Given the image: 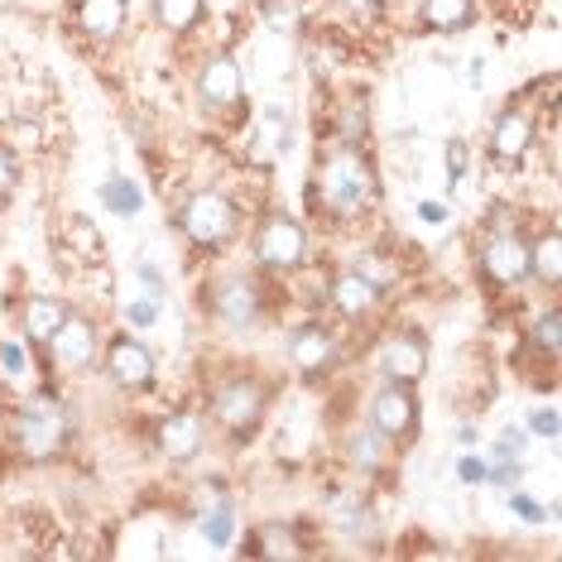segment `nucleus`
Masks as SVG:
<instances>
[{
	"mask_svg": "<svg viewBox=\"0 0 562 562\" xmlns=\"http://www.w3.org/2000/svg\"><path fill=\"white\" fill-rule=\"evenodd\" d=\"M178 226H183V236L193 240L198 250H222L232 246L236 232H240V216H236V202L226 193H216V188H202L183 202V212H178Z\"/></svg>",
	"mask_w": 562,
	"mask_h": 562,
	"instance_id": "f257e3e1",
	"label": "nucleus"
},
{
	"mask_svg": "<svg viewBox=\"0 0 562 562\" xmlns=\"http://www.w3.org/2000/svg\"><path fill=\"white\" fill-rule=\"evenodd\" d=\"M68 432H72V408H63L54 394H34L15 418V442H20L24 457H34V462H48Z\"/></svg>",
	"mask_w": 562,
	"mask_h": 562,
	"instance_id": "f03ea898",
	"label": "nucleus"
},
{
	"mask_svg": "<svg viewBox=\"0 0 562 562\" xmlns=\"http://www.w3.org/2000/svg\"><path fill=\"white\" fill-rule=\"evenodd\" d=\"M370 198H375V183H370L366 159L356 155V149H337L323 169V202L337 216H351V212H361Z\"/></svg>",
	"mask_w": 562,
	"mask_h": 562,
	"instance_id": "7ed1b4c3",
	"label": "nucleus"
},
{
	"mask_svg": "<svg viewBox=\"0 0 562 562\" xmlns=\"http://www.w3.org/2000/svg\"><path fill=\"white\" fill-rule=\"evenodd\" d=\"M265 404H270V390L260 385L255 375H232L222 380L212 394V418L222 428H232L236 438H246V432L265 418Z\"/></svg>",
	"mask_w": 562,
	"mask_h": 562,
	"instance_id": "20e7f679",
	"label": "nucleus"
},
{
	"mask_svg": "<svg viewBox=\"0 0 562 562\" xmlns=\"http://www.w3.org/2000/svg\"><path fill=\"white\" fill-rule=\"evenodd\" d=\"M255 260H260L265 270H274V274L299 270V265L308 260V232H303L299 216L274 212L270 222L260 226V236H255Z\"/></svg>",
	"mask_w": 562,
	"mask_h": 562,
	"instance_id": "39448f33",
	"label": "nucleus"
},
{
	"mask_svg": "<svg viewBox=\"0 0 562 562\" xmlns=\"http://www.w3.org/2000/svg\"><path fill=\"white\" fill-rule=\"evenodd\" d=\"M370 428H380L390 442H408L418 438V394L414 385H400V380H385L375 394H370Z\"/></svg>",
	"mask_w": 562,
	"mask_h": 562,
	"instance_id": "423d86ee",
	"label": "nucleus"
},
{
	"mask_svg": "<svg viewBox=\"0 0 562 562\" xmlns=\"http://www.w3.org/2000/svg\"><path fill=\"white\" fill-rule=\"evenodd\" d=\"M246 97V82H240V68L232 54H212L198 68V101L212 111V116H232Z\"/></svg>",
	"mask_w": 562,
	"mask_h": 562,
	"instance_id": "0eeeda50",
	"label": "nucleus"
},
{
	"mask_svg": "<svg viewBox=\"0 0 562 562\" xmlns=\"http://www.w3.org/2000/svg\"><path fill=\"white\" fill-rule=\"evenodd\" d=\"M481 279L495 289H509L519 279H529V240L515 232H495L481 246Z\"/></svg>",
	"mask_w": 562,
	"mask_h": 562,
	"instance_id": "6e6552de",
	"label": "nucleus"
},
{
	"mask_svg": "<svg viewBox=\"0 0 562 562\" xmlns=\"http://www.w3.org/2000/svg\"><path fill=\"white\" fill-rule=\"evenodd\" d=\"M106 375L121 390H149L155 385V356H149V347L139 337L121 331V337L106 341Z\"/></svg>",
	"mask_w": 562,
	"mask_h": 562,
	"instance_id": "1a4fd4ad",
	"label": "nucleus"
},
{
	"mask_svg": "<svg viewBox=\"0 0 562 562\" xmlns=\"http://www.w3.org/2000/svg\"><path fill=\"white\" fill-rule=\"evenodd\" d=\"M212 313L222 317L226 327H250V323H260L265 317V293H260V284H255L250 274H232V279L216 284Z\"/></svg>",
	"mask_w": 562,
	"mask_h": 562,
	"instance_id": "9d476101",
	"label": "nucleus"
},
{
	"mask_svg": "<svg viewBox=\"0 0 562 562\" xmlns=\"http://www.w3.org/2000/svg\"><path fill=\"white\" fill-rule=\"evenodd\" d=\"M48 347H54V366L58 370L78 375V370H87L97 361V327L87 323V317L68 313V317H63V327L48 337Z\"/></svg>",
	"mask_w": 562,
	"mask_h": 562,
	"instance_id": "9b49d317",
	"label": "nucleus"
},
{
	"mask_svg": "<svg viewBox=\"0 0 562 562\" xmlns=\"http://www.w3.org/2000/svg\"><path fill=\"white\" fill-rule=\"evenodd\" d=\"M428 370V341L418 331H394L380 351V375L400 380V385H418Z\"/></svg>",
	"mask_w": 562,
	"mask_h": 562,
	"instance_id": "f8f14e48",
	"label": "nucleus"
},
{
	"mask_svg": "<svg viewBox=\"0 0 562 562\" xmlns=\"http://www.w3.org/2000/svg\"><path fill=\"white\" fill-rule=\"evenodd\" d=\"M533 116L529 111H501V116H495V125H491V155L501 159V164H519L524 155H529L533 149Z\"/></svg>",
	"mask_w": 562,
	"mask_h": 562,
	"instance_id": "ddd939ff",
	"label": "nucleus"
},
{
	"mask_svg": "<svg viewBox=\"0 0 562 562\" xmlns=\"http://www.w3.org/2000/svg\"><path fill=\"white\" fill-rule=\"evenodd\" d=\"M380 299H385V289H375L366 274H356V270L337 274V279H331V289H327V303L341 317H370L380 308Z\"/></svg>",
	"mask_w": 562,
	"mask_h": 562,
	"instance_id": "4468645a",
	"label": "nucleus"
},
{
	"mask_svg": "<svg viewBox=\"0 0 562 562\" xmlns=\"http://www.w3.org/2000/svg\"><path fill=\"white\" fill-rule=\"evenodd\" d=\"M155 438H159V452L169 457V462H193V457L202 452V418L178 408V414H169L159 424Z\"/></svg>",
	"mask_w": 562,
	"mask_h": 562,
	"instance_id": "2eb2a0df",
	"label": "nucleus"
},
{
	"mask_svg": "<svg viewBox=\"0 0 562 562\" xmlns=\"http://www.w3.org/2000/svg\"><path fill=\"white\" fill-rule=\"evenodd\" d=\"M125 15L131 5L125 0H78V30L97 44H111L125 30Z\"/></svg>",
	"mask_w": 562,
	"mask_h": 562,
	"instance_id": "dca6fc26",
	"label": "nucleus"
},
{
	"mask_svg": "<svg viewBox=\"0 0 562 562\" xmlns=\"http://www.w3.org/2000/svg\"><path fill=\"white\" fill-rule=\"evenodd\" d=\"M347 452H351V467H356V471H366V476H380V471L394 462V442H390L380 428H370V424L351 432Z\"/></svg>",
	"mask_w": 562,
	"mask_h": 562,
	"instance_id": "f3484780",
	"label": "nucleus"
},
{
	"mask_svg": "<svg viewBox=\"0 0 562 562\" xmlns=\"http://www.w3.org/2000/svg\"><path fill=\"white\" fill-rule=\"evenodd\" d=\"M418 20H424L428 34H462L476 20V0H424Z\"/></svg>",
	"mask_w": 562,
	"mask_h": 562,
	"instance_id": "a211bd4d",
	"label": "nucleus"
},
{
	"mask_svg": "<svg viewBox=\"0 0 562 562\" xmlns=\"http://www.w3.org/2000/svg\"><path fill=\"white\" fill-rule=\"evenodd\" d=\"M289 356L299 370H323L331 356H337V337L327 327H299L289 337Z\"/></svg>",
	"mask_w": 562,
	"mask_h": 562,
	"instance_id": "6ab92c4d",
	"label": "nucleus"
},
{
	"mask_svg": "<svg viewBox=\"0 0 562 562\" xmlns=\"http://www.w3.org/2000/svg\"><path fill=\"white\" fill-rule=\"evenodd\" d=\"M20 317H24V337L48 347V337H54V331L63 327V317H68V303L54 299V293H34V299L24 303Z\"/></svg>",
	"mask_w": 562,
	"mask_h": 562,
	"instance_id": "aec40b11",
	"label": "nucleus"
},
{
	"mask_svg": "<svg viewBox=\"0 0 562 562\" xmlns=\"http://www.w3.org/2000/svg\"><path fill=\"white\" fill-rule=\"evenodd\" d=\"M529 274L539 279L548 293H558V284H562V240H558L553 226L529 240Z\"/></svg>",
	"mask_w": 562,
	"mask_h": 562,
	"instance_id": "412c9836",
	"label": "nucleus"
},
{
	"mask_svg": "<svg viewBox=\"0 0 562 562\" xmlns=\"http://www.w3.org/2000/svg\"><path fill=\"white\" fill-rule=\"evenodd\" d=\"M202 15H207V5H202V0H155V20L169 34H188Z\"/></svg>",
	"mask_w": 562,
	"mask_h": 562,
	"instance_id": "4be33fe9",
	"label": "nucleus"
},
{
	"mask_svg": "<svg viewBox=\"0 0 562 562\" xmlns=\"http://www.w3.org/2000/svg\"><path fill=\"white\" fill-rule=\"evenodd\" d=\"M101 202H106V212H116V216H135L139 207H145V198H139V188L131 183V178H111V183H101Z\"/></svg>",
	"mask_w": 562,
	"mask_h": 562,
	"instance_id": "5701e85b",
	"label": "nucleus"
},
{
	"mask_svg": "<svg viewBox=\"0 0 562 562\" xmlns=\"http://www.w3.org/2000/svg\"><path fill=\"white\" fill-rule=\"evenodd\" d=\"M232 524H236V515H232V505H216V509H207V519H202V533H207V543H232Z\"/></svg>",
	"mask_w": 562,
	"mask_h": 562,
	"instance_id": "b1692460",
	"label": "nucleus"
},
{
	"mask_svg": "<svg viewBox=\"0 0 562 562\" xmlns=\"http://www.w3.org/2000/svg\"><path fill=\"white\" fill-rule=\"evenodd\" d=\"M260 553H270V558H299L303 543L289 539L284 524H270V529H265V539H260Z\"/></svg>",
	"mask_w": 562,
	"mask_h": 562,
	"instance_id": "393cba45",
	"label": "nucleus"
},
{
	"mask_svg": "<svg viewBox=\"0 0 562 562\" xmlns=\"http://www.w3.org/2000/svg\"><path fill=\"white\" fill-rule=\"evenodd\" d=\"M356 274H366L375 289H390V279H394V270L385 265V255H361V260H356Z\"/></svg>",
	"mask_w": 562,
	"mask_h": 562,
	"instance_id": "a878e982",
	"label": "nucleus"
},
{
	"mask_svg": "<svg viewBox=\"0 0 562 562\" xmlns=\"http://www.w3.org/2000/svg\"><path fill=\"white\" fill-rule=\"evenodd\" d=\"M299 0H270V5H265V20L274 24V30H293V24H299Z\"/></svg>",
	"mask_w": 562,
	"mask_h": 562,
	"instance_id": "bb28decb",
	"label": "nucleus"
},
{
	"mask_svg": "<svg viewBox=\"0 0 562 562\" xmlns=\"http://www.w3.org/2000/svg\"><path fill=\"white\" fill-rule=\"evenodd\" d=\"M533 341H539L548 356H558V308H548L539 317V327H533Z\"/></svg>",
	"mask_w": 562,
	"mask_h": 562,
	"instance_id": "cd10ccee",
	"label": "nucleus"
},
{
	"mask_svg": "<svg viewBox=\"0 0 562 562\" xmlns=\"http://www.w3.org/2000/svg\"><path fill=\"white\" fill-rule=\"evenodd\" d=\"M462 173H467V145L452 139V145H447V183H462Z\"/></svg>",
	"mask_w": 562,
	"mask_h": 562,
	"instance_id": "c85d7f7f",
	"label": "nucleus"
},
{
	"mask_svg": "<svg viewBox=\"0 0 562 562\" xmlns=\"http://www.w3.org/2000/svg\"><path fill=\"white\" fill-rule=\"evenodd\" d=\"M15 183H20V164H15V155H10L5 145H0V198H5Z\"/></svg>",
	"mask_w": 562,
	"mask_h": 562,
	"instance_id": "c756f323",
	"label": "nucleus"
},
{
	"mask_svg": "<svg viewBox=\"0 0 562 562\" xmlns=\"http://www.w3.org/2000/svg\"><path fill=\"white\" fill-rule=\"evenodd\" d=\"M0 370H5V375H24V351L15 341H0Z\"/></svg>",
	"mask_w": 562,
	"mask_h": 562,
	"instance_id": "7c9ffc66",
	"label": "nucleus"
},
{
	"mask_svg": "<svg viewBox=\"0 0 562 562\" xmlns=\"http://www.w3.org/2000/svg\"><path fill=\"white\" fill-rule=\"evenodd\" d=\"M529 432H539V438H558V414L553 408H539V414L529 418Z\"/></svg>",
	"mask_w": 562,
	"mask_h": 562,
	"instance_id": "2f4dec72",
	"label": "nucleus"
},
{
	"mask_svg": "<svg viewBox=\"0 0 562 562\" xmlns=\"http://www.w3.org/2000/svg\"><path fill=\"white\" fill-rule=\"evenodd\" d=\"M457 476H462L467 485H481L485 481V462L481 457H462V462H457Z\"/></svg>",
	"mask_w": 562,
	"mask_h": 562,
	"instance_id": "473e14b6",
	"label": "nucleus"
},
{
	"mask_svg": "<svg viewBox=\"0 0 562 562\" xmlns=\"http://www.w3.org/2000/svg\"><path fill=\"white\" fill-rule=\"evenodd\" d=\"M155 317H159V303H155V299L131 303V323H135V327H149V323H155Z\"/></svg>",
	"mask_w": 562,
	"mask_h": 562,
	"instance_id": "72a5a7b5",
	"label": "nucleus"
},
{
	"mask_svg": "<svg viewBox=\"0 0 562 562\" xmlns=\"http://www.w3.org/2000/svg\"><path fill=\"white\" fill-rule=\"evenodd\" d=\"M509 505H515V515L519 519H529V524H543V509L529 501V495H509Z\"/></svg>",
	"mask_w": 562,
	"mask_h": 562,
	"instance_id": "f704fd0d",
	"label": "nucleus"
},
{
	"mask_svg": "<svg viewBox=\"0 0 562 562\" xmlns=\"http://www.w3.org/2000/svg\"><path fill=\"white\" fill-rule=\"evenodd\" d=\"M418 212H424V222H442V207H438V202H424Z\"/></svg>",
	"mask_w": 562,
	"mask_h": 562,
	"instance_id": "c9c22d12",
	"label": "nucleus"
},
{
	"mask_svg": "<svg viewBox=\"0 0 562 562\" xmlns=\"http://www.w3.org/2000/svg\"><path fill=\"white\" fill-rule=\"evenodd\" d=\"M351 5H361V10H370V5H380V0H351Z\"/></svg>",
	"mask_w": 562,
	"mask_h": 562,
	"instance_id": "e433bc0d",
	"label": "nucleus"
}]
</instances>
